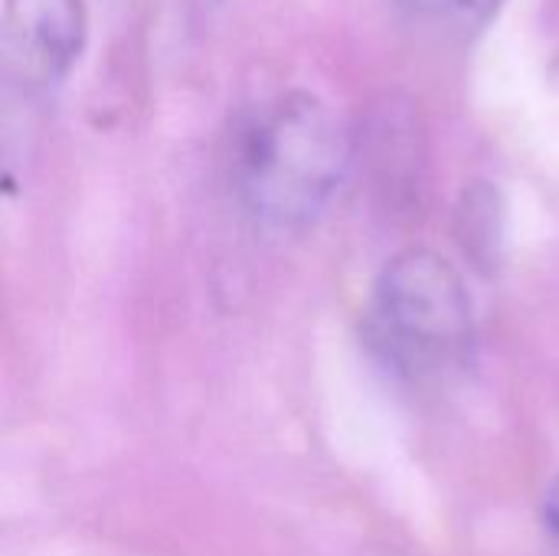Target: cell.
<instances>
[{
	"label": "cell",
	"mask_w": 559,
	"mask_h": 556,
	"mask_svg": "<svg viewBox=\"0 0 559 556\" xmlns=\"http://www.w3.org/2000/svg\"><path fill=\"white\" fill-rule=\"evenodd\" d=\"M367 338L400 377L439 380L459 370L472 354L475 321L452 262L429 249L400 252L377 279Z\"/></svg>",
	"instance_id": "7a4b0ae2"
},
{
	"label": "cell",
	"mask_w": 559,
	"mask_h": 556,
	"mask_svg": "<svg viewBox=\"0 0 559 556\" xmlns=\"http://www.w3.org/2000/svg\"><path fill=\"white\" fill-rule=\"evenodd\" d=\"M350 134L308 92H288L252 111L236 138V184L246 206L272 226L318 220L344 184Z\"/></svg>",
	"instance_id": "6da1fadb"
},
{
	"label": "cell",
	"mask_w": 559,
	"mask_h": 556,
	"mask_svg": "<svg viewBox=\"0 0 559 556\" xmlns=\"http://www.w3.org/2000/svg\"><path fill=\"white\" fill-rule=\"evenodd\" d=\"M85 0H7L0 66L26 85H56L85 46Z\"/></svg>",
	"instance_id": "3957f363"
},
{
	"label": "cell",
	"mask_w": 559,
	"mask_h": 556,
	"mask_svg": "<svg viewBox=\"0 0 559 556\" xmlns=\"http://www.w3.org/2000/svg\"><path fill=\"white\" fill-rule=\"evenodd\" d=\"M400 7L413 20L459 36L488 26L491 16L504 7V0H400Z\"/></svg>",
	"instance_id": "5b68a950"
},
{
	"label": "cell",
	"mask_w": 559,
	"mask_h": 556,
	"mask_svg": "<svg viewBox=\"0 0 559 556\" xmlns=\"http://www.w3.org/2000/svg\"><path fill=\"white\" fill-rule=\"evenodd\" d=\"M501 226V197L491 184H475L459 206V239L481 269H495L498 262Z\"/></svg>",
	"instance_id": "277c9868"
},
{
	"label": "cell",
	"mask_w": 559,
	"mask_h": 556,
	"mask_svg": "<svg viewBox=\"0 0 559 556\" xmlns=\"http://www.w3.org/2000/svg\"><path fill=\"white\" fill-rule=\"evenodd\" d=\"M547 521H550V528L559 534V478L557 485H554V492H550V498H547Z\"/></svg>",
	"instance_id": "8992f818"
}]
</instances>
